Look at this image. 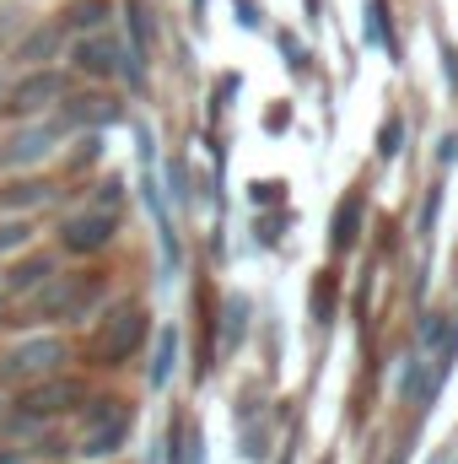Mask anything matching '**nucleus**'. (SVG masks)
Returning a JSON list of instances; mask_svg holds the SVG:
<instances>
[{
	"instance_id": "f8f14e48",
	"label": "nucleus",
	"mask_w": 458,
	"mask_h": 464,
	"mask_svg": "<svg viewBox=\"0 0 458 464\" xmlns=\"http://www.w3.org/2000/svg\"><path fill=\"white\" fill-rule=\"evenodd\" d=\"M173 362H178V335H173V330H162V335H157V362H151V383H157V389L167 383Z\"/></svg>"
},
{
	"instance_id": "6e6552de",
	"label": "nucleus",
	"mask_w": 458,
	"mask_h": 464,
	"mask_svg": "<svg viewBox=\"0 0 458 464\" xmlns=\"http://www.w3.org/2000/svg\"><path fill=\"white\" fill-rule=\"evenodd\" d=\"M60 87H65V82H60V71H33L27 82H16V92H11V103H5V109H11L16 119L43 114V109L60 98Z\"/></svg>"
},
{
	"instance_id": "dca6fc26",
	"label": "nucleus",
	"mask_w": 458,
	"mask_h": 464,
	"mask_svg": "<svg viewBox=\"0 0 458 464\" xmlns=\"http://www.w3.org/2000/svg\"><path fill=\"white\" fill-rule=\"evenodd\" d=\"M243 319H248V297H227V335H222V351L237 346V335H243Z\"/></svg>"
},
{
	"instance_id": "412c9836",
	"label": "nucleus",
	"mask_w": 458,
	"mask_h": 464,
	"mask_svg": "<svg viewBox=\"0 0 458 464\" xmlns=\"http://www.w3.org/2000/svg\"><path fill=\"white\" fill-rule=\"evenodd\" d=\"M421 335H426V346H437V341H443V335H448V330H443V319H432V324H426V330H421Z\"/></svg>"
},
{
	"instance_id": "4468645a",
	"label": "nucleus",
	"mask_w": 458,
	"mask_h": 464,
	"mask_svg": "<svg viewBox=\"0 0 458 464\" xmlns=\"http://www.w3.org/2000/svg\"><path fill=\"white\" fill-rule=\"evenodd\" d=\"M54 49H60V27H38V33L16 49V60H49Z\"/></svg>"
},
{
	"instance_id": "9b49d317",
	"label": "nucleus",
	"mask_w": 458,
	"mask_h": 464,
	"mask_svg": "<svg viewBox=\"0 0 458 464\" xmlns=\"http://www.w3.org/2000/svg\"><path fill=\"white\" fill-rule=\"evenodd\" d=\"M356 227H361V195H350L340 211H335V248H350L356 243Z\"/></svg>"
},
{
	"instance_id": "ddd939ff",
	"label": "nucleus",
	"mask_w": 458,
	"mask_h": 464,
	"mask_svg": "<svg viewBox=\"0 0 458 464\" xmlns=\"http://www.w3.org/2000/svg\"><path fill=\"white\" fill-rule=\"evenodd\" d=\"M103 22H109V5H103V0H81V5L65 11V27H92V33H98Z\"/></svg>"
},
{
	"instance_id": "1a4fd4ad",
	"label": "nucleus",
	"mask_w": 458,
	"mask_h": 464,
	"mask_svg": "<svg viewBox=\"0 0 458 464\" xmlns=\"http://www.w3.org/2000/svg\"><path fill=\"white\" fill-rule=\"evenodd\" d=\"M114 60H119V44L103 38V33H92V38L76 44V71H87V76H114L119 71Z\"/></svg>"
},
{
	"instance_id": "f3484780",
	"label": "nucleus",
	"mask_w": 458,
	"mask_h": 464,
	"mask_svg": "<svg viewBox=\"0 0 458 464\" xmlns=\"http://www.w3.org/2000/svg\"><path fill=\"white\" fill-rule=\"evenodd\" d=\"M76 119H81V124H87V119H92V124H114L119 103H109V98H87V103L76 109Z\"/></svg>"
},
{
	"instance_id": "2eb2a0df",
	"label": "nucleus",
	"mask_w": 458,
	"mask_h": 464,
	"mask_svg": "<svg viewBox=\"0 0 458 464\" xmlns=\"http://www.w3.org/2000/svg\"><path fill=\"white\" fill-rule=\"evenodd\" d=\"M38 200H49V184H11V189H0V206L11 211V206H38Z\"/></svg>"
},
{
	"instance_id": "20e7f679",
	"label": "nucleus",
	"mask_w": 458,
	"mask_h": 464,
	"mask_svg": "<svg viewBox=\"0 0 458 464\" xmlns=\"http://www.w3.org/2000/svg\"><path fill=\"white\" fill-rule=\"evenodd\" d=\"M87 400V383L81 378H38V383H27V394H22V405H16V421H49V416H60V411H71V405H81Z\"/></svg>"
},
{
	"instance_id": "a211bd4d",
	"label": "nucleus",
	"mask_w": 458,
	"mask_h": 464,
	"mask_svg": "<svg viewBox=\"0 0 458 464\" xmlns=\"http://www.w3.org/2000/svg\"><path fill=\"white\" fill-rule=\"evenodd\" d=\"M33 237V227L27 222H0V254H11V248H22Z\"/></svg>"
},
{
	"instance_id": "0eeeda50",
	"label": "nucleus",
	"mask_w": 458,
	"mask_h": 464,
	"mask_svg": "<svg viewBox=\"0 0 458 464\" xmlns=\"http://www.w3.org/2000/svg\"><path fill=\"white\" fill-rule=\"evenodd\" d=\"M54 140H60V130L54 124H22L5 146H0V168H33V162H43L49 151H54Z\"/></svg>"
},
{
	"instance_id": "f257e3e1",
	"label": "nucleus",
	"mask_w": 458,
	"mask_h": 464,
	"mask_svg": "<svg viewBox=\"0 0 458 464\" xmlns=\"http://www.w3.org/2000/svg\"><path fill=\"white\" fill-rule=\"evenodd\" d=\"M98 303H103V276H60V281L49 276V292L38 297V314H49L60 324H76Z\"/></svg>"
},
{
	"instance_id": "7ed1b4c3",
	"label": "nucleus",
	"mask_w": 458,
	"mask_h": 464,
	"mask_svg": "<svg viewBox=\"0 0 458 464\" xmlns=\"http://www.w3.org/2000/svg\"><path fill=\"white\" fill-rule=\"evenodd\" d=\"M124 438H129V411H124V400H98V405H87V421H81V454H87V459H109Z\"/></svg>"
},
{
	"instance_id": "aec40b11",
	"label": "nucleus",
	"mask_w": 458,
	"mask_h": 464,
	"mask_svg": "<svg viewBox=\"0 0 458 464\" xmlns=\"http://www.w3.org/2000/svg\"><path fill=\"white\" fill-rule=\"evenodd\" d=\"M259 200H264V206L281 200V184H253V206H259Z\"/></svg>"
},
{
	"instance_id": "6ab92c4d",
	"label": "nucleus",
	"mask_w": 458,
	"mask_h": 464,
	"mask_svg": "<svg viewBox=\"0 0 458 464\" xmlns=\"http://www.w3.org/2000/svg\"><path fill=\"white\" fill-rule=\"evenodd\" d=\"M399 135H405V124H399V119H388V124H383V135H377V151H383V157H394V151H399Z\"/></svg>"
},
{
	"instance_id": "39448f33",
	"label": "nucleus",
	"mask_w": 458,
	"mask_h": 464,
	"mask_svg": "<svg viewBox=\"0 0 458 464\" xmlns=\"http://www.w3.org/2000/svg\"><path fill=\"white\" fill-rule=\"evenodd\" d=\"M60 362H65V341H54V335L22 341V346L0 362V383H38V378L60 372Z\"/></svg>"
},
{
	"instance_id": "9d476101",
	"label": "nucleus",
	"mask_w": 458,
	"mask_h": 464,
	"mask_svg": "<svg viewBox=\"0 0 458 464\" xmlns=\"http://www.w3.org/2000/svg\"><path fill=\"white\" fill-rule=\"evenodd\" d=\"M49 276H54V265H49L43 254H33V259L11 265V276H5V292H38V286H49Z\"/></svg>"
},
{
	"instance_id": "423d86ee",
	"label": "nucleus",
	"mask_w": 458,
	"mask_h": 464,
	"mask_svg": "<svg viewBox=\"0 0 458 464\" xmlns=\"http://www.w3.org/2000/svg\"><path fill=\"white\" fill-rule=\"evenodd\" d=\"M119 232V217L109 200H98V206H87V211H76V217H65V227H60V243L71 248V254H98V248H109V237Z\"/></svg>"
},
{
	"instance_id": "f03ea898",
	"label": "nucleus",
	"mask_w": 458,
	"mask_h": 464,
	"mask_svg": "<svg viewBox=\"0 0 458 464\" xmlns=\"http://www.w3.org/2000/svg\"><path fill=\"white\" fill-rule=\"evenodd\" d=\"M140 341H146V314H140L135 303H119L114 314L103 319V330L92 335V346H87V351H92V362H103V367H119V362H124L129 351L140 346Z\"/></svg>"
},
{
	"instance_id": "4be33fe9",
	"label": "nucleus",
	"mask_w": 458,
	"mask_h": 464,
	"mask_svg": "<svg viewBox=\"0 0 458 464\" xmlns=\"http://www.w3.org/2000/svg\"><path fill=\"white\" fill-rule=\"evenodd\" d=\"M0 405H5V400H0Z\"/></svg>"
}]
</instances>
